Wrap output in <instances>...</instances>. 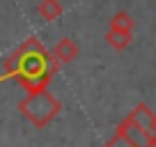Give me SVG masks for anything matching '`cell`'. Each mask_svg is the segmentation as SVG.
<instances>
[{
  "label": "cell",
  "instance_id": "6da1fadb",
  "mask_svg": "<svg viewBox=\"0 0 156 147\" xmlns=\"http://www.w3.org/2000/svg\"><path fill=\"white\" fill-rule=\"evenodd\" d=\"M2 67H5V74H0V83L14 78L30 94L48 90L53 76L60 71L62 64L53 58V53L44 48V44L37 37H28L2 60Z\"/></svg>",
  "mask_w": 156,
  "mask_h": 147
},
{
  "label": "cell",
  "instance_id": "7a4b0ae2",
  "mask_svg": "<svg viewBox=\"0 0 156 147\" xmlns=\"http://www.w3.org/2000/svg\"><path fill=\"white\" fill-rule=\"evenodd\" d=\"M19 110L32 127L44 129L60 115L62 103H60V99L55 97L53 92L39 90V92H30V94H25V99H21Z\"/></svg>",
  "mask_w": 156,
  "mask_h": 147
},
{
  "label": "cell",
  "instance_id": "3957f363",
  "mask_svg": "<svg viewBox=\"0 0 156 147\" xmlns=\"http://www.w3.org/2000/svg\"><path fill=\"white\" fill-rule=\"evenodd\" d=\"M103 147H156V140H151L145 131L136 127L129 117H124L117 127L115 136L106 142Z\"/></svg>",
  "mask_w": 156,
  "mask_h": 147
},
{
  "label": "cell",
  "instance_id": "277c9868",
  "mask_svg": "<svg viewBox=\"0 0 156 147\" xmlns=\"http://www.w3.org/2000/svg\"><path fill=\"white\" fill-rule=\"evenodd\" d=\"M51 53H53V58L58 60L60 64H69V62H73V60L78 58L80 48H78V44L71 39V37H62V39L55 44V48L51 51Z\"/></svg>",
  "mask_w": 156,
  "mask_h": 147
},
{
  "label": "cell",
  "instance_id": "5b68a950",
  "mask_svg": "<svg viewBox=\"0 0 156 147\" xmlns=\"http://www.w3.org/2000/svg\"><path fill=\"white\" fill-rule=\"evenodd\" d=\"M129 120H131L133 124H136L138 129H140V131H145L147 136L151 138V120H154V113H151V108L147 106V103H138L136 108H133L131 113L126 115ZM151 140H154V138H151Z\"/></svg>",
  "mask_w": 156,
  "mask_h": 147
},
{
  "label": "cell",
  "instance_id": "8992f818",
  "mask_svg": "<svg viewBox=\"0 0 156 147\" xmlns=\"http://www.w3.org/2000/svg\"><path fill=\"white\" fill-rule=\"evenodd\" d=\"M37 12L44 21H58L60 16H62L64 7L60 5V0H41L37 5Z\"/></svg>",
  "mask_w": 156,
  "mask_h": 147
},
{
  "label": "cell",
  "instance_id": "52a82bcc",
  "mask_svg": "<svg viewBox=\"0 0 156 147\" xmlns=\"http://www.w3.org/2000/svg\"><path fill=\"white\" fill-rule=\"evenodd\" d=\"M133 25L136 23L129 12H117L110 19V30H115V32H133Z\"/></svg>",
  "mask_w": 156,
  "mask_h": 147
},
{
  "label": "cell",
  "instance_id": "ba28073f",
  "mask_svg": "<svg viewBox=\"0 0 156 147\" xmlns=\"http://www.w3.org/2000/svg\"><path fill=\"white\" fill-rule=\"evenodd\" d=\"M133 39V32H115V30H108L106 32V41L112 46L115 51H124Z\"/></svg>",
  "mask_w": 156,
  "mask_h": 147
},
{
  "label": "cell",
  "instance_id": "9c48e42d",
  "mask_svg": "<svg viewBox=\"0 0 156 147\" xmlns=\"http://www.w3.org/2000/svg\"><path fill=\"white\" fill-rule=\"evenodd\" d=\"M151 138H154V140H156V113H154V120H151Z\"/></svg>",
  "mask_w": 156,
  "mask_h": 147
}]
</instances>
